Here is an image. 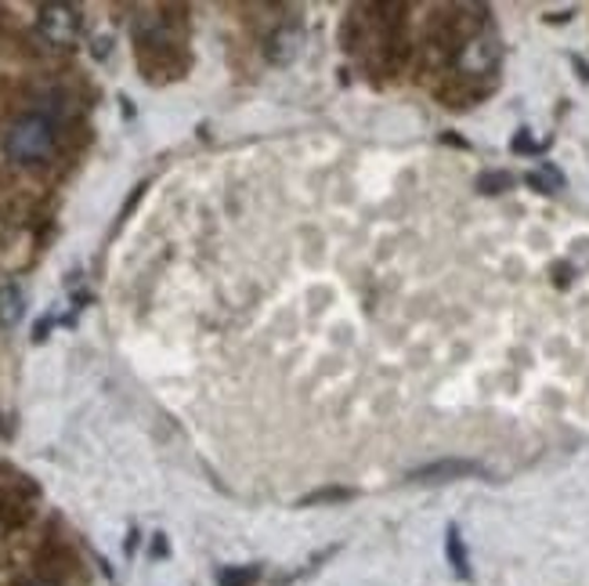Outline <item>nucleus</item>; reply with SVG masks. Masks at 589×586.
I'll list each match as a JSON object with an SVG mask.
<instances>
[{
  "label": "nucleus",
  "instance_id": "1",
  "mask_svg": "<svg viewBox=\"0 0 589 586\" xmlns=\"http://www.w3.org/2000/svg\"><path fill=\"white\" fill-rule=\"evenodd\" d=\"M4 149L15 164H40L55 149V124L40 113H25L8 127Z\"/></svg>",
  "mask_w": 589,
  "mask_h": 586
},
{
  "label": "nucleus",
  "instance_id": "2",
  "mask_svg": "<svg viewBox=\"0 0 589 586\" xmlns=\"http://www.w3.org/2000/svg\"><path fill=\"white\" fill-rule=\"evenodd\" d=\"M40 33L55 48H70L80 36V11L73 4H44L40 8Z\"/></svg>",
  "mask_w": 589,
  "mask_h": 586
},
{
  "label": "nucleus",
  "instance_id": "3",
  "mask_svg": "<svg viewBox=\"0 0 589 586\" xmlns=\"http://www.w3.org/2000/svg\"><path fill=\"white\" fill-rule=\"evenodd\" d=\"M495 62H499V40L488 33H474L456 55V65L466 76H485L495 70Z\"/></svg>",
  "mask_w": 589,
  "mask_h": 586
},
{
  "label": "nucleus",
  "instance_id": "4",
  "mask_svg": "<svg viewBox=\"0 0 589 586\" xmlns=\"http://www.w3.org/2000/svg\"><path fill=\"white\" fill-rule=\"evenodd\" d=\"M466 474H481V463L474 460H438L431 468H420L412 471L409 478L412 482H456V478H466Z\"/></svg>",
  "mask_w": 589,
  "mask_h": 586
},
{
  "label": "nucleus",
  "instance_id": "5",
  "mask_svg": "<svg viewBox=\"0 0 589 586\" xmlns=\"http://www.w3.org/2000/svg\"><path fill=\"white\" fill-rule=\"evenodd\" d=\"M297 48H301V30L283 25V30L267 40V59L278 62V65H286V62H293V55H297Z\"/></svg>",
  "mask_w": 589,
  "mask_h": 586
},
{
  "label": "nucleus",
  "instance_id": "6",
  "mask_svg": "<svg viewBox=\"0 0 589 586\" xmlns=\"http://www.w3.org/2000/svg\"><path fill=\"white\" fill-rule=\"evenodd\" d=\"M25 312V297L19 286H4L0 290V326H15Z\"/></svg>",
  "mask_w": 589,
  "mask_h": 586
},
{
  "label": "nucleus",
  "instance_id": "7",
  "mask_svg": "<svg viewBox=\"0 0 589 586\" xmlns=\"http://www.w3.org/2000/svg\"><path fill=\"white\" fill-rule=\"evenodd\" d=\"M525 181L532 185L535 192H543V196H554V192L565 189V175H560L554 164H543L539 170H532Z\"/></svg>",
  "mask_w": 589,
  "mask_h": 586
},
{
  "label": "nucleus",
  "instance_id": "8",
  "mask_svg": "<svg viewBox=\"0 0 589 586\" xmlns=\"http://www.w3.org/2000/svg\"><path fill=\"white\" fill-rule=\"evenodd\" d=\"M511 189H514V175H506V170H488V175L477 178V192H485V196H499Z\"/></svg>",
  "mask_w": 589,
  "mask_h": 586
},
{
  "label": "nucleus",
  "instance_id": "9",
  "mask_svg": "<svg viewBox=\"0 0 589 586\" xmlns=\"http://www.w3.org/2000/svg\"><path fill=\"white\" fill-rule=\"evenodd\" d=\"M449 562H452V568H456L463 579L471 576V562H466V551H463V540H460V529L456 525L449 529Z\"/></svg>",
  "mask_w": 589,
  "mask_h": 586
},
{
  "label": "nucleus",
  "instance_id": "10",
  "mask_svg": "<svg viewBox=\"0 0 589 586\" xmlns=\"http://www.w3.org/2000/svg\"><path fill=\"white\" fill-rule=\"evenodd\" d=\"M514 153H539V145L532 142V130H517V138L511 145Z\"/></svg>",
  "mask_w": 589,
  "mask_h": 586
},
{
  "label": "nucleus",
  "instance_id": "11",
  "mask_svg": "<svg viewBox=\"0 0 589 586\" xmlns=\"http://www.w3.org/2000/svg\"><path fill=\"white\" fill-rule=\"evenodd\" d=\"M36 586H48V583H36Z\"/></svg>",
  "mask_w": 589,
  "mask_h": 586
}]
</instances>
